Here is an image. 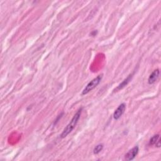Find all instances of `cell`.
<instances>
[{"mask_svg": "<svg viewBox=\"0 0 161 161\" xmlns=\"http://www.w3.org/2000/svg\"><path fill=\"white\" fill-rule=\"evenodd\" d=\"M82 111H83V108H79L78 110V111L76 112V113L74 115L73 118H72V120H71L69 123L64 129L61 135V138L64 139L66 137V136L74 130V128H75V126H76L77 123L79 122V120L80 119V115H81L82 113Z\"/></svg>", "mask_w": 161, "mask_h": 161, "instance_id": "obj_1", "label": "cell"}, {"mask_svg": "<svg viewBox=\"0 0 161 161\" xmlns=\"http://www.w3.org/2000/svg\"><path fill=\"white\" fill-rule=\"evenodd\" d=\"M102 78H103V74H101L95 77L94 79H93L92 80H91L83 90L82 94L85 95L87 93H89L92 90H93L94 88L96 87H97V86L100 83L102 80Z\"/></svg>", "mask_w": 161, "mask_h": 161, "instance_id": "obj_2", "label": "cell"}, {"mask_svg": "<svg viewBox=\"0 0 161 161\" xmlns=\"http://www.w3.org/2000/svg\"><path fill=\"white\" fill-rule=\"evenodd\" d=\"M139 150V149L138 146H135L133 148H132L125 154V160H128V161L133 160L136 156V155L138 154Z\"/></svg>", "mask_w": 161, "mask_h": 161, "instance_id": "obj_3", "label": "cell"}, {"mask_svg": "<svg viewBox=\"0 0 161 161\" xmlns=\"http://www.w3.org/2000/svg\"><path fill=\"white\" fill-rule=\"evenodd\" d=\"M126 110V104L125 103H122L120 104L119 107L117 108V109L115 111L113 114V118L115 120H119L121 117L123 115L124 112Z\"/></svg>", "mask_w": 161, "mask_h": 161, "instance_id": "obj_4", "label": "cell"}, {"mask_svg": "<svg viewBox=\"0 0 161 161\" xmlns=\"http://www.w3.org/2000/svg\"><path fill=\"white\" fill-rule=\"evenodd\" d=\"M159 74H160L159 69H156V70L153 71L152 72V74L149 77V79H148L149 84H154L156 81V80H157V79L159 78Z\"/></svg>", "mask_w": 161, "mask_h": 161, "instance_id": "obj_5", "label": "cell"}, {"mask_svg": "<svg viewBox=\"0 0 161 161\" xmlns=\"http://www.w3.org/2000/svg\"><path fill=\"white\" fill-rule=\"evenodd\" d=\"M132 77H133V74H130V75L128 76L126 79H125L122 83H120L118 85V86L115 89V91L116 90L118 91V90H122L123 87H125L128 83H129V82L131 80Z\"/></svg>", "mask_w": 161, "mask_h": 161, "instance_id": "obj_6", "label": "cell"}, {"mask_svg": "<svg viewBox=\"0 0 161 161\" xmlns=\"http://www.w3.org/2000/svg\"><path fill=\"white\" fill-rule=\"evenodd\" d=\"M103 149V144L102 143L98 144L94 147L93 150V153L94 154H98L99 153H100L102 151Z\"/></svg>", "mask_w": 161, "mask_h": 161, "instance_id": "obj_7", "label": "cell"}, {"mask_svg": "<svg viewBox=\"0 0 161 161\" xmlns=\"http://www.w3.org/2000/svg\"><path fill=\"white\" fill-rule=\"evenodd\" d=\"M160 139V135L159 134H157V135H155L152 136V137L150 139V141H149V144L150 145H155L156 143V142H157V140Z\"/></svg>", "mask_w": 161, "mask_h": 161, "instance_id": "obj_8", "label": "cell"}, {"mask_svg": "<svg viewBox=\"0 0 161 161\" xmlns=\"http://www.w3.org/2000/svg\"><path fill=\"white\" fill-rule=\"evenodd\" d=\"M155 145L157 147H158V148L160 147V139L157 140V142H156V143Z\"/></svg>", "mask_w": 161, "mask_h": 161, "instance_id": "obj_9", "label": "cell"}]
</instances>
